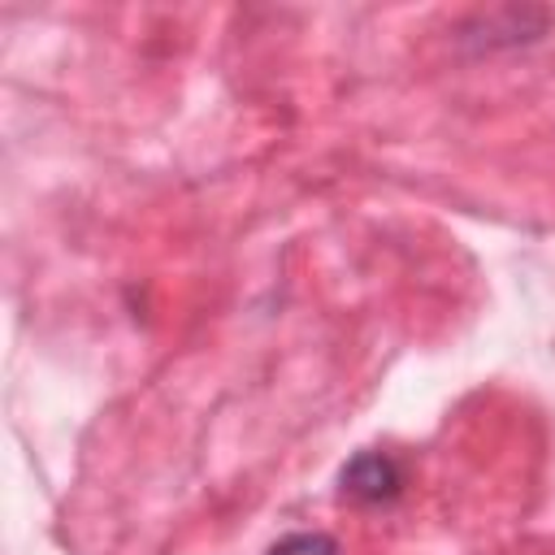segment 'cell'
Instances as JSON below:
<instances>
[{"instance_id":"7a4b0ae2","label":"cell","mask_w":555,"mask_h":555,"mask_svg":"<svg viewBox=\"0 0 555 555\" xmlns=\"http://www.w3.org/2000/svg\"><path fill=\"white\" fill-rule=\"evenodd\" d=\"M264 555H343V551H338V542H334L330 533H321V529H299V533L278 538Z\"/></svg>"},{"instance_id":"6da1fadb","label":"cell","mask_w":555,"mask_h":555,"mask_svg":"<svg viewBox=\"0 0 555 555\" xmlns=\"http://www.w3.org/2000/svg\"><path fill=\"white\" fill-rule=\"evenodd\" d=\"M338 490L351 503H390L403 490V468L386 451H356L338 473Z\"/></svg>"}]
</instances>
